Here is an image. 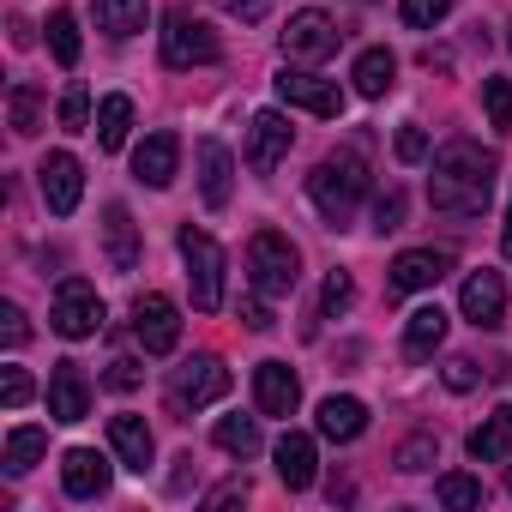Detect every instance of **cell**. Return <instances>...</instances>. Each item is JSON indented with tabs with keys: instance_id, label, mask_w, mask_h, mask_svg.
Returning a JSON list of instances; mask_svg holds the SVG:
<instances>
[{
	"instance_id": "6da1fadb",
	"label": "cell",
	"mask_w": 512,
	"mask_h": 512,
	"mask_svg": "<svg viewBox=\"0 0 512 512\" xmlns=\"http://www.w3.org/2000/svg\"><path fill=\"white\" fill-rule=\"evenodd\" d=\"M494 175H500L494 151H482L476 139H446L428 163V199L446 217H482L494 199Z\"/></svg>"
},
{
	"instance_id": "7a4b0ae2",
	"label": "cell",
	"mask_w": 512,
	"mask_h": 512,
	"mask_svg": "<svg viewBox=\"0 0 512 512\" xmlns=\"http://www.w3.org/2000/svg\"><path fill=\"white\" fill-rule=\"evenodd\" d=\"M308 199H314V211H320L332 229H344V223L356 217V205L368 199V163H362V151H338V157L314 163Z\"/></svg>"
},
{
	"instance_id": "3957f363",
	"label": "cell",
	"mask_w": 512,
	"mask_h": 512,
	"mask_svg": "<svg viewBox=\"0 0 512 512\" xmlns=\"http://www.w3.org/2000/svg\"><path fill=\"white\" fill-rule=\"evenodd\" d=\"M247 278H253V290H260V296H290L302 284V253H296V241L278 235V229H260V235L247 241Z\"/></svg>"
},
{
	"instance_id": "277c9868",
	"label": "cell",
	"mask_w": 512,
	"mask_h": 512,
	"mask_svg": "<svg viewBox=\"0 0 512 512\" xmlns=\"http://www.w3.org/2000/svg\"><path fill=\"white\" fill-rule=\"evenodd\" d=\"M181 260H187V284H193V308L217 314L223 308V247L205 229H181Z\"/></svg>"
},
{
	"instance_id": "5b68a950",
	"label": "cell",
	"mask_w": 512,
	"mask_h": 512,
	"mask_svg": "<svg viewBox=\"0 0 512 512\" xmlns=\"http://www.w3.org/2000/svg\"><path fill=\"white\" fill-rule=\"evenodd\" d=\"M223 392H229V368H223L217 356H187V362L169 374V410H175V416H193V410L217 404Z\"/></svg>"
},
{
	"instance_id": "8992f818",
	"label": "cell",
	"mask_w": 512,
	"mask_h": 512,
	"mask_svg": "<svg viewBox=\"0 0 512 512\" xmlns=\"http://www.w3.org/2000/svg\"><path fill=\"white\" fill-rule=\"evenodd\" d=\"M217 55H223V43H217V31L205 19H193L187 7H175L163 19V61L169 67H211Z\"/></svg>"
},
{
	"instance_id": "52a82bcc",
	"label": "cell",
	"mask_w": 512,
	"mask_h": 512,
	"mask_svg": "<svg viewBox=\"0 0 512 512\" xmlns=\"http://www.w3.org/2000/svg\"><path fill=\"white\" fill-rule=\"evenodd\" d=\"M49 326L61 332V338H97L103 332V296L85 284V278H67L61 290H55V308H49Z\"/></svg>"
},
{
	"instance_id": "ba28073f",
	"label": "cell",
	"mask_w": 512,
	"mask_h": 512,
	"mask_svg": "<svg viewBox=\"0 0 512 512\" xmlns=\"http://www.w3.org/2000/svg\"><path fill=\"white\" fill-rule=\"evenodd\" d=\"M278 97H284L290 109L320 115V121H338V115H344L338 79H320V73H308V67H284V73H278Z\"/></svg>"
},
{
	"instance_id": "9c48e42d",
	"label": "cell",
	"mask_w": 512,
	"mask_h": 512,
	"mask_svg": "<svg viewBox=\"0 0 512 512\" xmlns=\"http://www.w3.org/2000/svg\"><path fill=\"white\" fill-rule=\"evenodd\" d=\"M133 338L145 344V356H169V350L181 344V314H175V302L157 296V290L133 296Z\"/></svg>"
},
{
	"instance_id": "30bf717a",
	"label": "cell",
	"mask_w": 512,
	"mask_h": 512,
	"mask_svg": "<svg viewBox=\"0 0 512 512\" xmlns=\"http://www.w3.org/2000/svg\"><path fill=\"white\" fill-rule=\"evenodd\" d=\"M338 25H332V13H320V7H302V13H290V25H284V55L290 61H326V55H338Z\"/></svg>"
},
{
	"instance_id": "8fae6325",
	"label": "cell",
	"mask_w": 512,
	"mask_h": 512,
	"mask_svg": "<svg viewBox=\"0 0 512 512\" xmlns=\"http://www.w3.org/2000/svg\"><path fill=\"white\" fill-rule=\"evenodd\" d=\"M37 187H43V205H49L55 217H73L79 199H85V163H79L73 151H49L43 169H37Z\"/></svg>"
},
{
	"instance_id": "7c38bea8",
	"label": "cell",
	"mask_w": 512,
	"mask_h": 512,
	"mask_svg": "<svg viewBox=\"0 0 512 512\" xmlns=\"http://www.w3.org/2000/svg\"><path fill=\"white\" fill-rule=\"evenodd\" d=\"M290 145H296V127L278 115V109H260L247 121V169L253 175H272L284 157H290Z\"/></svg>"
},
{
	"instance_id": "4fadbf2b",
	"label": "cell",
	"mask_w": 512,
	"mask_h": 512,
	"mask_svg": "<svg viewBox=\"0 0 512 512\" xmlns=\"http://www.w3.org/2000/svg\"><path fill=\"white\" fill-rule=\"evenodd\" d=\"M458 308H464V320L476 326V332H494L500 320H506V278L500 272H470L464 278V296H458Z\"/></svg>"
},
{
	"instance_id": "5bb4252c",
	"label": "cell",
	"mask_w": 512,
	"mask_h": 512,
	"mask_svg": "<svg viewBox=\"0 0 512 512\" xmlns=\"http://www.w3.org/2000/svg\"><path fill=\"white\" fill-rule=\"evenodd\" d=\"M446 272H452V253H446V247H404L398 260H392V296L434 290Z\"/></svg>"
},
{
	"instance_id": "9a60e30c",
	"label": "cell",
	"mask_w": 512,
	"mask_h": 512,
	"mask_svg": "<svg viewBox=\"0 0 512 512\" xmlns=\"http://www.w3.org/2000/svg\"><path fill=\"white\" fill-rule=\"evenodd\" d=\"M253 404H260V416H296L302 404V380L290 362H260L253 368Z\"/></svg>"
},
{
	"instance_id": "2e32d148",
	"label": "cell",
	"mask_w": 512,
	"mask_h": 512,
	"mask_svg": "<svg viewBox=\"0 0 512 512\" xmlns=\"http://www.w3.org/2000/svg\"><path fill=\"white\" fill-rule=\"evenodd\" d=\"M49 416L55 422H85L91 416V380L79 362H55L49 368Z\"/></svg>"
},
{
	"instance_id": "e0dca14e",
	"label": "cell",
	"mask_w": 512,
	"mask_h": 512,
	"mask_svg": "<svg viewBox=\"0 0 512 512\" xmlns=\"http://www.w3.org/2000/svg\"><path fill=\"white\" fill-rule=\"evenodd\" d=\"M109 458L97 452V446H73L67 458H61V488L73 494V500H97V494H109Z\"/></svg>"
},
{
	"instance_id": "ac0fdd59",
	"label": "cell",
	"mask_w": 512,
	"mask_h": 512,
	"mask_svg": "<svg viewBox=\"0 0 512 512\" xmlns=\"http://www.w3.org/2000/svg\"><path fill=\"white\" fill-rule=\"evenodd\" d=\"M229 187H235V157H229V145L199 139V199H205L211 211H223V205H229Z\"/></svg>"
},
{
	"instance_id": "d6986e66",
	"label": "cell",
	"mask_w": 512,
	"mask_h": 512,
	"mask_svg": "<svg viewBox=\"0 0 512 512\" xmlns=\"http://www.w3.org/2000/svg\"><path fill=\"white\" fill-rule=\"evenodd\" d=\"M272 464H278V482H284V488H314V476H320V452H314V440L296 434V428L272 446Z\"/></svg>"
},
{
	"instance_id": "ffe728a7",
	"label": "cell",
	"mask_w": 512,
	"mask_h": 512,
	"mask_svg": "<svg viewBox=\"0 0 512 512\" xmlns=\"http://www.w3.org/2000/svg\"><path fill=\"white\" fill-rule=\"evenodd\" d=\"M103 253H109L115 272H133L139 266V223H133V211L121 199L103 205Z\"/></svg>"
},
{
	"instance_id": "44dd1931",
	"label": "cell",
	"mask_w": 512,
	"mask_h": 512,
	"mask_svg": "<svg viewBox=\"0 0 512 512\" xmlns=\"http://www.w3.org/2000/svg\"><path fill=\"white\" fill-rule=\"evenodd\" d=\"M175 169H181V139H175V133H151V139L133 151V175H139L145 187H169Z\"/></svg>"
},
{
	"instance_id": "7402d4cb",
	"label": "cell",
	"mask_w": 512,
	"mask_h": 512,
	"mask_svg": "<svg viewBox=\"0 0 512 512\" xmlns=\"http://www.w3.org/2000/svg\"><path fill=\"white\" fill-rule=\"evenodd\" d=\"M109 446H115V458L127 464V470H151V452H157V440H151V428H145V416H109Z\"/></svg>"
},
{
	"instance_id": "603a6c76",
	"label": "cell",
	"mask_w": 512,
	"mask_h": 512,
	"mask_svg": "<svg viewBox=\"0 0 512 512\" xmlns=\"http://www.w3.org/2000/svg\"><path fill=\"white\" fill-rule=\"evenodd\" d=\"M145 25H151V7H145V0H97V31H103V37L127 43V37H139Z\"/></svg>"
},
{
	"instance_id": "cb8c5ba5",
	"label": "cell",
	"mask_w": 512,
	"mask_h": 512,
	"mask_svg": "<svg viewBox=\"0 0 512 512\" xmlns=\"http://www.w3.org/2000/svg\"><path fill=\"white\" fill-rule=\"evenodd\" d=\"M350 79H356L362 97H386V91L398 85V55H392V49H362L356 67H350Z\"/></svg>"
},
{
	"instance_id": "d4e9b609",
	"label": "cell",
	"mask_w": 512,
	"mask_h": 512,
	"mask_svg": "<svg viewBox=\"0 0 512 512\" xmlns=\"http://www.w3.org/2000/svg\"><path fill=\"white\" fill-rule=\"evenodd\" d=\"M440 344H446V314H440V308H416V314L404 320V356H410V362H428Z\"/></svg>"
},
{
	"instance_id": "484cf974",
	"label": "cell",
	"mask_w": 512,
	"mask_h": 512,
	"mask_svg": "<svg viewBox=\"0 0 512 512\" xmlns=\"http://www.w3.org/2000/svg\"><path fill=\"white\" fill-rule=\"evenodd\" d=\"M362 428H368V404H362V398H326V404H320V434H326V440L350 446Z\"/></svg>"
},
{
	"instance_id": "4316f807",
	"label": "cell",
	"mask_w": 512,
	"mask_h": 512,
	"mask_svg": "<svg viewBox=\"0 0 512 512\" xmlns=\"http://www.w3.org/2000/svg\"><path fill=\"white\" fill-rule=\"evenodd\" d=\"M470 458H476V464H500V458H512V404H500V410L470 434Z\"/></svg>"
},
{
	"instance_id": "83f0119b",
	"label": "cell",
	"mask_w": 512,
	"mask_h": 512,
	"mask_svg": "<svg viewBox=\"0 0 512 512\" xmlns=\"http://www.w3.org/2000/svg\"><path fill=\"white\" fill-rule=\"evenodd\" d=\"M127 127H133V97H121V91L103 97L97 103V145L103 151H121L127 145Z\"/></svg>"
},
{
	"instance_id": "f1b7e54d",
	"label": "cell",
	"mask_w": 512,
	"mask_h": 512,
	"mask_svg": "<svg viewBox=\"0 0 512 512\" xmlns=\"http://www.w3.org/2000/svg\"><path fill=\"white\" fill-rule=\"evenodd\" d=\"M211 440H217L229 458H253V452H260V422H253V416H223V422L211 428Z\"/></svg>"
},
{
	"instance_id": "f546056e",
	"label": "cell",
	"mask_w": 512,
	"mask_h": 512,
	"mask_svg": "<svg viewBox=\"0 0 512 512\" xmlns=\"http://www.w3.org/2000/svg\"><path fill=\"white\" fill-rule=\"evenodd\" d=\"M7 121H13L19 139H31V133L43 127V97H37V85H13V91H7Z\"/></svg>"
},
{
	"instance_id": "4dcf8cb0",
	"label": "cell",
	"mask_w": 512,
	"mask_h": 512,
	"mask_svg": "<svg viewBox=\"0 0 512 512\" xmlns=\"http://www.w3.org/2000/svg\"><path fill=\"white\" fill-rule=\"evenodd\" d=\"M43 452H49V434H43V428H13V434H7V470H13V476H25Z\"/></svg>"
},
{
	"instance_id": "1f68e13d",
	"label": "cell",
	"mask_w": 512,
	"mask_h": 512,
	"mask_svg": "<svg viewBox=\"0 0 512 512\" xmlns=\"http://www.w3.org/2000/svg\"><path fill=\"white\" fill-rule=\"evenodd\" d=\"M49 55L61 61V67H79V19L61 7V13H49Z\"/></svg>"
},
{
	"instance_id": "d6a6232c",
	"label": "cell",
	"mask_w": 512,
	"mask_h": 512,
	"mask_svg": "<svg viewBox=\"0 0 512 512\" xmlns=\"http://www.w3.org/2000/svg\"><path fill=\"white\" fill-rule=\"evenodd\" d=\"M434 500H440V506H452V512H470V506H482V482L452 470V476H440V482H434Z\"/></svg>"
},
{
	"instance_id": "836d02e7",
	"label": "cell",
	"mask_w": 512,
	"mask_h": 512,
	"mask_svg": "<svg viewBox=\"0 0 512 512\" xmlns=\"http://www.w3.org/2000/svg\"><path fill=\"white\" fill-rule=\"evenodd\" d=\"M392 464H398V470H410V476H416V470H434V464H440V440H434V434H410V440L398 446V458H392Z\"/></svg>"
},
{
	"instance_id": "e575fe53",
	"label": "cell",
	"mask_w": 512,
	"mask_h": 512,
	"mask_svg": "<svg viewBox=\"0 0 512 512\" xmlns=\"http://www.w3.org/2000/svg\"><path fill=\"white\" fill-rule=\"evenodd\" d=\"M482 109H488V127L512 133V79H488L482 85Z\"/></svg>"
},
{
	"instance_id": "d590c367",
	"label": "cell",
	"mask_w": 512,
	"mask_h": 512,
	"mask_svg": "<svg viewBox=\"0 0 512 512\" xmlns=\"http://www.w3.org/2000/svg\"><path fill=\"white\" fill-rule=\"evenodd\" d=\"M446 13H452V0H398V19H404L410 31H434Z\"/></svg>"
},
{
	"instance_id": "8d00e7d4",
	"label": "cell",
	"mask_w": 512,
	"mask_h": 512,
	"mask_svg": "<svg viewBox=\"0 0 512 512\" xmlns=\"http://www.w3.org/2000/svg\"><path fill=\"white\" fill-rule=\"evenodd\" d=\"M350 302H356V278H350V272H332V278H326V290H320V314H326V320H338Z\"/></svg>"
},
{
	"instance_id": "74e56055",
	"label": "cell",
	"mask_w": 512,
	"mask_h": 512,
	"mask_svg": "<svg viewBox=\"0 0 512 512\" xmlns=\"http://www.w3.org/2000/svg\"><path fill=\"white\" fill-rule=\"evenodd\" d=\"M392 229H404V187H386L374 199V235H392Z\"/></svg>"
},
{
	"instance_id": "f35d334b",
	"label": "cell",
	"mask_w": 512,
	"mask_h": 512,
	"mask_svg": "<svg viewBox=\"0 0 512 512\" xmlns=\"http://www.w3.org/2000/svg\"><path fill=\"white\" fill-rule=\"evenodd\" d=\"M61 127H67V133H85V127H91V91H85V85H73V91L61 97Z\"/></svg>"
},
{
	"instance_id": "ab89813d",
	"label": "cell",
	"mask_w": 512,
	"mask_h": 512,
	"mask_svg": "<svg viewBox=\"0 0 512 512\" xmlns=\"http://www.w3.org/2000/svg\"><path fill=\"white\" fill-rule=\"evenodd\" d=\"M0 404H7V410H25V404H31V374H25V368H7V374H0Z\"/></svg>"
},
{
	"instance_id": "60d3db41",
	"label": "cell",
	"mask_w": 512,
	"mask_h": 512,
	"mask_svg": "<svg viewBox=\"0 0 512 512\" xmlns=\"http://www.w3.org/2000/svg\"><path fill=\"white\" fill-rule=\"evenodd\" d=\"M398 163H428V133L410 121V127H398Z\"/></svg>"
},
{
	"instance_id": "b9f144b4",
	"label": "cell",
	"mask_w": 512,
	"mask_h": 512,
	"mask_svg": "<svg viewBox=\"0 0 512 512\" xmlns=\"http://www.w3.org/2000/svg\"><path fill=\"white\" fill-rule=\"evenodd\" d=\"M0 338H7V350H19V344L31 338V326H25V308H19V302L0 308Z\"/></svg>"
},
{
	"instance_id": "7bdbcfd3",
	"label": "cell",
	"mask_w": 512,
	"mask_h": 512,
	"mask_svg": "<svg viewBox=\"0 0 512 512\" xmlns=\"http://www.w3.org/2000/svg\"><path fill=\"white\" fill-rule=\"evenodd\" d=\"M139 380H145V374H139V362H133V356H115V362H109V374H103V386H115V392H133Z\"/></svg>"
},
{
	"instance_id": "ee69618b",
	"label": "cell",
	"mask_w": 512,
	"mask_h": 512,
	"mask_svg": "<svg viewBox=\"0 0 512 512\" xmlns=\"http://www.w3.org/2000/svg\"><path fill=\"white\" fill-rule=\"evenodd\" d=\"M217 7H223L229 19H241V25H260V19L272 13V0H217Z\"/></svg>"
},
{
	"instance_id": "f6af8a7d",
	"label": "cell",
	"mask_w": 512,
	"mask_h": 512,
	"mask_svg": "<svg viewBox=\"0 0 512 512\" xmlns=\"http://www.w3.org/2000/svg\"><path fill=\"white\" fill-rule=\"evenodd\" d=\"M476 380H482V368H476L470 356H452V362H446V386H452V392H470Z\"/></svg>"
},
{
	"instance_id": "bcb514c9",
	"label": "cell",
	"mask_w": 512,
	"mask_h": 512,
	"mask_svg": "<svg viewBox=\"0 0 512 512\" xmlns=\"http://www.w3.org/2000/svg\"><path fill=\"white\" fill-rule=\"evenodd\" d=\"M247 494H253V488H247V476H229L223 488H211V494H205V512H217V506H235V500H247Z\"/></svg>"
},
{
	"instance_id": "7dc6e473",
	"label": "cell",
	"mask_w": 512,
	"mask_h": 512,
	"mask_svg": "<svg viewBox=\"0 0 512 512\" xmlns=\"http://www.w3.org/2000/svg\"><path fill=\"white\" fill-rule=\"evenodd\" d=\"M241 326H247V332H266V326H272V308H266V296H260V290L241 302Z\"/></svg>"
},
{
	"instance_id": "c3c4849f",
	"label": "cell",
	"mask_w": 512,
	"mask_h": 512,
	"mask_svg": "<svg viewBox=\"0 0 512 512\" xmlns=\"http://www.w3.org/2000/svg\"><path fill=\"white\" fill-rule=\"evenodd\" d=\"M193 476H199V464H193V458H175V470H169V494H187Z\"/></svg>"
},
{
	"instance_id": "681fc988",
	"label": "cell",
	"mask_w": 512,
	"mask_h": 512,
	"mask_svg": "<svg viewBox=\"0 0 512 512\" xmlns=\"http://www.w3.org/2000/svg\"><path fill=\"white\" fill-rule=\"evenodd\" d=\"M500 253L512 260V199H506V229H500Z\"/></svg>"
},
{
	"instance_id": "f907efd6",
	"label": "cell",
	"mask_w": 512,
	"mask_h": 512,
	"mask_svg": "<svg viewBox=\"0 0 512 512\" xmlns=\"http://www.w3.org/2000/svg\"><path fill=\"white\" fill-rule=\"evenodd\" d=\"M362 7H368V0H362Z\"/></svg>"
},
{
	"instance_id": "816d5d0a",
	"label": "cell",
	"mask_w": 512,
	"mask_h": 512,
	"mask_svg": "<svg viewBox=\"0 0 512 512\" xmlns=\"http://www.w3.org/2000/svg\"><path fill=\"white\" fill-rule=\"evenodd\" d=\"M506 43H512V37H506Z\"/></svg>"
}]
</instances>
